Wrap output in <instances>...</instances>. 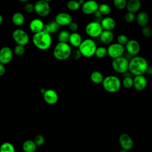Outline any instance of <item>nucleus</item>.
Instances as JSON below:
<instances>
[{
    "mask_svg": "<svg viewBox=\"0 0 152 152\" xmlns=\"http://www.w3.org/2000/svg\"><path fill=\"white\" fill-rule=\"evenodd\" d=\"M148 67V62L144 58L135 56L129 61L128 71L134 75H144Z\"/></svg>",
    "mask_w": 152,
    "mask_h": 152,
    "instance_id": "nucleus-1",
    "label": "nucleus"
},
{
    "mask_svg": "<svg viewBox=\"0 0 152 152\" xmlns=\"http://www.w3.org/2000/svg\"><path fill=\"white\" fill-rule=\"evenodd\" d=\"M32 42L37 49L40 50H46L52 45V38L50 33L42 30L33 34Z\"/></svg>",
    "mask_w": 152,
    "mask_h": 152,
    "instance_id": "nucleus-2",
    "label": "nucleus"
},
{
    "mask_svg": "<svg viewBox=\"0 0 152 152\" xmlns=\"http://www.w3.org/2000/svg\"><path fill=\"white\" fill-rule=\"evenodd\" d=\"M71 51V47L69 43L67 42H58L53 49V55L56 59L64 61L70 57Z\"/></svg>",
    "mask_w": 152,
    "mask_h": 152,
    "instance_id": "nucleus-3",
    "label": "nucleus"
},
{
    "mask_svg": "<svg viewBox=\"0 0 152 152\" xmlns=\"http://www.w3.org/2000/svg\"><path fill=\"white\" fill-rule=\"evenodd\" d=\"M102 84L106 91L112 93L118 91L122 86L121 80L115 75H108L104 77Z\"/></svg>",
    "mask_w": 152,
    "mask_h": 152,
    "instance_id": "nucleus-4",
    "label": "nucleus"
},
{
    "mask_svg": "<svg viewBox=\"0 0 152 152\" xmlns=\"http://www.w3.org/2000/svg\"><path fill=\"white\" fill-rule=\"evenodd\" d=\"M96 48L97 45L96 42L91 38L83 40L78 46V49L82 56L88 58L94 55Z\"/></svg>",
    "mask_w": 152,
    "mask_h": 152,
    "instance_id": "nucleus-5",
    "label": "nucleus"
},
{
    "mask_svg": "<svg viewBox=\"0 0 152 152\" xmlns=\"http://www.w3.org/2000/svg\"><path fill=\"white\" fill-rule=\"evenodd\" d=\"M112 66L116 72L124 74L128 71L129 61L122 56L113 59L112 61Z\"/></svg>",
    "mask_w": 152,
    "mask_h": 152,
    "instance_id": "nucleus-6",
    "label": "nucleus"
},
{
    "mask_svg": "<svg viewBox=\"0 0 152 152\" xmlns=\"http://www.w3.org/2000/svg\"><path fill=\"white\" fill-rule=\"evenodd\" d=\"M103 30V29L101 24L95 21L88 23L85 28L86 33L91 38L99 37Z\"/></svg>",
    "mask_w": 152,
    "mask_h": 152,
    "instance_id": "nucleus-7",
    "label": "nucleus"
},
{
    "mask_svg": "<svg viewBox=\"0 0 152 152\" xmlns=\"http://www.w3.org/2000/svg\"><path fill=\"white\" fill-rule=\"evenodd\" d=\"M34 12L40 17H47L50 12V6L48 2L44 0H38L34 4Z\"/></svg>",
    "mask_w": 152,
    "mask_h": 152,
    "instance_id": "nucleus-8",
    "label": "nucleus"
},
{
    "mask_svg": "<svg viewBox=\"0 0 152 152\" xmlns=\"http://www.w3.org/2000/svg\"><path fill=\"white\" fill-rule=\"evenodd\" d=\"M12 37L17 45L24 46L28 44L30 40L28 33L21 28L14 30L12 33Z\"/></svg>",
    "mask_w": 152,
    "mask_h": 152,
    "instance_id": "nucleus-9",
    "label": "nucleus"
},
{
    "mask_svg": "<svg viewBox=\"0 0 152 152\" xmlns=\"http://www.w3.org/2000/svg\"><path fill=\"white\" fill-rule=\"evenodd\" d=\"M125 50L124 46L118 43H110L107 48V55L112 59L122 56L125 52Z\"/></svg>",
    "mask_w": 152,
    "mask_h": 152,
    "instance_id": "nucleus-10",
    "label": "nucleus"
},
{
    "mask_svg": "<svg viewBox=\"0 0 152 152\" xmlns=\"http://www.w3.org/2000/svg\"><path fill=\"white\" fill-rule=\"evenodd\" d=\"M119 142L122 149L129 151L134 147V141L129 135L126 133L121 134L119 137Z\"/></svg>",
    "mask_w": 152,
    "mask_h": 152,
    "instance_id": "nucleus-11",
    "label": "nucleus"
},
{
    "mask_svg": "<svg viewBox=\"0 0 152 152\" xmlns=\"http://www.w3.org/2000/svg\"><path fill=\"white\" fill-rule=\"evenodd\" d=\"M13 56V52L9 46H3L0 49V63L5 65L9 64Z\"/></svg>",
    "mask_w": 152,
    "mask_h": 152,
    "instance_id": "nucleus-12",
    "label": "nucleus"
},
{
    "mask_svg": "<svg viewBox=\"0 0 152 152\" xmlns=\"http://www.w3.org/2000/svg\"><path fill=\"white\" fill-rule=\"evenodd\" d=\"M99 4L95 0H88L81 5L82 12L86 15L94 14L98 10Z\"/></svg>",
    "mask_w": 152,
    "mask_h": 152,
    "instance_id": "nucleus-13",
    "label": "nucleus"
},
{
    "mask_svg": "<svg viewBox=\"0 0 152 152\" xmlns=\"http://www.w3.org/2000/svg\"><path fill=\"white\" fill-rule=\"evenodd\" d=\"M125 46V49H126V52L132 56H136L140 51V45L136 40H128V42Z\"/></svg>",
    "mask_w": 152,
    "mask_h": 152,
    "instance_id": "nucleus-14",
    "label": "nucleus"
},
{
    "mask_svg": "<svg viewBox=\"0 0 152 152\" xmlns=\"http://www.w3.org/2000/svg\"><path fill=\"white\" fill-rule=\"evenodd\" d=\"M55 21L60 26H68V25L72 21V17L69 13L62 12L56 15Z\"/></svg>",
    "mask_w": 152,
    "mask_h": 152,
    "instance_id": "nucleus-15",
    "label": "nucleus"
},
{
    "mask_svg": "<svg viewBox=\"0 0 152 152\" xmlns=\"http://www.w3.org/2000/svg\"><path fill=\"white\" fill-rule=\"evenodd\" d=\"M147 86V80L144 75H135L133 78V87L137 91L144 90Z\"/></svg>",
    "mask_w": 152,
    "mask_h": 152,
    "instance_id": "nucleus-16",
    "label": "nucleus"
},
{
    "mask_svg": "<svg viewBox=\"0 0 152 152\" xmlns=\"http://www.w3.org/2000/svg\"><path fill=\"white\" fill-rule=\"evenodd\" d=\"M43 94V99L45 102L49 104L53 105L56 104L58 101V93L52 89L46 90Z\"/></svg>",
    "mask_w": 152,
    "mask_h": 152,
    "instance_id": "nucleus-17",
    "label": "nucleus"
},
{
    "mask_svg": "<svg viewBox=\"0 0 152 152\" xmlns=\"http://www.w3.org/2000/svg\"><path fill=\"white\" fill-rule=\"evenodd\" d=\"M44 25L45 24L42 20L39 18H34L30 22L29 28L30 31L34 34L42 31Z\"/></svg>",
    "mask_w": 152,
    "mask_h": 152,
    "instance_id": "nucleus-18",
    "label": "nucleus"
},
{
    "mask_svg": "<svg viewBox=\"0 0 152 152\" xmlns=\"http://www.w3.org/2000/svg\"><path fill=\"white\" fill-rule=\"evenodd\" d=\"M103 30L112 31L116 26V21L115 19L111 17L107 16L103 18L100 23Z\"/></svg>",
    "mask_w": 152,
    "mask_h": 152,
    "instance_id": "nucleus-19",
    "label": "nucleus"
},
{
    "mask_svg": "<svg viewBox=\"0 0 152 152\" xmlns=\"http://www.w3.org/2000/svg\"><path fill=\"white\" fill-rule=\"evenodd\" d=\"M141 7L140 0H128L127 1L126 8L127 11L135 13L138 12Z\"/></svg>",
    "mask_w": 152,
    "mask_h": 152,
    "instance_id": "nucleus-20",
    "label": "nucleus"
},
{
    "mask_svg": "<svg viewBox=\"0 0 152 152\" xmlns=\"http://www.w3.org/2000/svg\"><path fill=\"white\" fill-rule=\"evenodd\" d=\"M100 41L106 45L110 44L113 39H114V34L113 32L110 30H103L99 36Z\"/></svg>",
    "mask_w": 152,
    "mask_h": 152,
    "instance_id": "nucleus-21",
    "label": "nucleus"
},
{
    "mask_svg": "<svg viewBox=\"0 0 152 152\" xmlns=\"http://www.w3.org/2000/svg\"><path fill=\"white\" fill-rule=\"evenodd\" d=\"M82 41V37L78 32H72L70 33L68 40L70 45L75 48H78Z\"/></svg>",
    "mask_w": 152,
    "mask_h": 152,
    "instance_id": "nucleus-22",
    "label": "nucleus"
},
{
    "mask_svg": "<svg viewBox=\"0 0 152 152\" xmlns=\"http://www.w3.org/2000/svg\"><path fill=\"white\" fill-rule=\"evenodd\" d=\"M135 20L138 25L142 27L147 25L149 20V17L147 12L144 11H141L138 12L135 17Z\"/></svg>",
    "mask_w": 152,
    "mask_h": 152,
    "instance_id": "nucleus-23",
    "label": "nucleus"
},
{
    "mask_svg": "<svg viewBox=\"0 0 152 152\" xmlns=\"http://www.w3.org/2000/svg\"><path fill=\"white\" fill-rule=\"evenodd\" d=\"M59 28L60 26L54 20L45 24L43 30L52 34L57 33L59 30Z\"/></svg>",
    "mask_w": 152,
    "mask_h": 152,
    "instance_id": "nucleus-24",
    "label": "nucleus"
},
{
    "mask_svg": "<svg viewBox=\"0 0 152 152\" xmlns=\"http://www.w3.org/2000/svg\"><path fill=\"white\" fill-rule=\"evenodd\" d=\"M11 20L14 25L20 27L24 24L25 22L24 15L20 12H16L13 14Z\"/></svg>",
    "mask_w": 152,
    "mask_h": 152,
    "instance_id": "nucleus-25",
    "label": "nucleus"
},
{
    "mask_svg": "<svg viewBox=\"0 0 152 152\" xmlns=\"http://www.w3.org/2000/svg\"><path fill=\"white\" fill-rule=\"evenodd\" d=\"M22 148L24 152H34L36 150L37 145L34 143V141L28 140L23 142Z\"/></svg>",
    "mask_w": 152,
    "mask_h": 152,
    "instance_id": "nucleus-26",
    "label": "nucleus"
},
{
    "mask_svg": "<svg viewBox=\"0 0 152 152\" xmlns=\"http://www.w3.org/2000/svg\"><path fill=\"white\" fill-rule=\"evenodd\" d=\"M90 78L91 81L96 84H102V81L104 79V77L102 72L99 71H93L90 76Z\"/></svg>",
    "mask_w": 152,
    "mask_h": 152,
    "instance_id": "nucleus-27",
    "label": "nucleus"
},
{
    "mask_svg": "<svg viewBox=\"0 0 152 152\" xmlns=\"http://www.w3.org/2000/svg\"><path fill=\"white\" fill-rule=\"evenodd\" d=\"M98 10L100 11L102 15H108L110 14L112 11L110 6L106 3H103L99 5Z\"/></svg>",
    "mask_w": 152,
    "mask_h": 152,
    "instance_id": "nucleus-28",
    "label": "nucleus"
},
{
    "mask_svg": "<svg viewBox=\"0 0 152 152\" xmlns=\"http://www.w3.org/2000/svg\"><path fill=\"white\" fill-rule=\"evenodd\" d=\"M0 152H15V150L11 142H5L0 146Z\"/></svg>",
    "mask_w": 152,
    "mask_h": 152,
    "instance_id": "nucleus-29",
    "label": "nucleus"
},
{
    "mask_svg": "<svg viewBox=\"0 0 152 152\" xmlns=\"http://www.w3.org/2000/svg\"><path fill=\"white\" fill-rule=\"evenodd\" d=\"M70 33L67 30L61 31L58 35V40L59 42H68Z\"/></svg>",
    "mask_w": 152,
    "mask_h": 152,
    "instance_id": "nucleus-30",
    "label": "nucleus"
},
{
    "mask_svg": "<svg viewBox=\"0 0 152 152\" xmlns=\"http://www.w3.org/2000/svg\"><path fill=\"white\" fill-rule=\"evenodd\" d=\"M107 55V48H105L104 46L97 47L96 50L95 51L94 55L97 58H100V59L103 58Z\"/></svg>",
    "mask_w": 152,
    "mask_h": 152,
    "instance_id": "nucleus-31",
    "label": "nucleus"
},
{
    "mask_svg": "<svg viewBox=\"0 0 152 152\" xmlns=\"http://www.w3.org/2000/svg\"><path fill=\"white\" fill-rule=\"evenodd\" d=\"M66 7L69 10L75 11L80 9L81 5L79 4L78 1L69 0L66 3Z\"/></svg>",
    "mask_w": 152,
    "mask_h": 152,
    "instance_id": "nucleus-32",
    "label": "nucleus"
},
{
    "mask_svg": "<svg viewBox=\"0 0 152 152\" xmlns=\"http://www.w3.org/2000/svg\"><path fill=\"white\" fill-rule=\"evenodd\" d=\"M123 87L126 89L133 87V78L131 77H125L121 82Z\"/></svg>",
    "mask_w": 152,
    "mask_h": 152,
    "instance_id": "nucleus-33",
    "label": "nucleus"
},
{
    "mask_svg": "<svg viewBox=\"0 0 152 152\" xmlns=\"http://www.w3.org/2000/svg\"><path fill=\"white\" fill-rule=\"evenodd\" d=\"M127 1V0H113V3L116 9L122 10L126 8Z\"/></svg>",
    "mask_w": 152,
    "mask_h": 152,
    "instance_id": "nucleus-34",
    "label": "nucleus"
},
{
    "mask_svg": "<svg viewBox=\"0 0 152 152\" xmlns=\"http://www.w3.org/2000/svg\"><path fill=\"white\" fill-rule=\"evenodd\" d=\"M13 52L15 53V55L18 56H21L23 55L25 52L24 46L20 45H17L14 48Z\"/></svg>",
    "mask_w": 152,
    "mask_h": 152,
    "instance_id": "nucleus-35",
    "label": "nucleus"
},
{
    "mask_svg": "<svg viewBox=\"0 0 152 152\" xmlns=\"http://www.w3.org/2000/svg\"><path fill=\"white\" fill-rule=\"evenodd\" d=\"M33 141L36 144V145H37V147H40L45 142V138L42 135L38 134L35 136Z\"/></svg>",
    "mask_w": 152,
    "mask_h": 152,
    "instance_id": "nucleus-36",
    "label": "nucleus"
},
{
    "mask_svg": "<svg viewBox=\"0 0 152 152\" xmlns=\"http://www.w3.org/2000/svg\"><path fill=\"white\" fill-rule=\"evenodd\" d=\"M135 17L136 16L135 15V13L127 11V12L125 14L124 19L127 23H132L135 20Z\"/></svg>",
    "mask_w": 152,
    "mask_h": 152,
    "instance_id": "nucleus-37",
    "label": "nucleus"
},
{
    "mask_svg": "<svg viewBox=\"0 0 152 152\" xmlns=\"http://www.w3.org/2000/svg\"><path fill=\"white\" fill-rule=\"evenodd\" d=\"M128 41V37L124 34H121L117 37V43L125 46Z\"/></svg>",
    "mask_w": 152,
    "mask_h": 152,
    "instance_id": "nucleus-38",
    "label": "nucleus"
},
{
    "mask_svg": "<svg viewBox=\"0 0 152 152\" xmlns=\"http://www.w3.org/2000/svg\"><path fill=\"white\" fill-rule=\"evenodd\" d=\"M141 32H142V35L144 37H147V38H148V37H150L152 36V34H151V28L147 26V25L142 27Z\"/></svg>",
    "mask_w": 152,
    "mask_h": 152,
    "instance_id": "nucleus-39",
    "label": "nucleus"
},
{
    "mask_svg": "<svg viewBox=\"0 0 152 152\" xmlns=\"http://www.w3.org/2000/svg\"><path fill=\"white\" fill-rule=\"evenodd\" d=\"M82 56V55L80 52V51L79 50V49H74V50L71 51V56L70 57H71L74 60H78L81 58V57Z\"/></svg>",
    "mask_w": 152,
    "mask_h": 152,
    "instance_id": "nucleus-40",
    "label": "nucleus"
},
{
    "mask_svg": "<svg viewBox=\"0 0 152 152\" xmlns=\"http://www.w3.org/2000/svg\"><path fill=\"white\" fill-rule=\"evenodd\" d=\"M24 10L27 13H31L33 11H34V4L32 3L27 2L26 3L24 6Z\"/></svg>",
    "mask_w": 152,
    "mask_h": 152,
    "instance_id": "nucleus-41",
    "label": "nucleus"
},
{
    "mask_svg": "<svg viewBox=\"0 0 152 152\" xmlns=\"http://www.w3.org/2000/svg\"><path fill=\"white\" fill-rule=\"evenodd\" d=\"M69 29L72 31V32H76L78 29V25L76 22L72 21L69 25H68Z\"/></svg>",
    "mask_w": 152,
    "mask_h": 152,
    "instance_id": "nucleus-42",
    "label": "nucleus"
},
{
    "mask_svg": "<svg viewBox=\"0 0 152 152\" xmlns=\"http://www.w3.org/2000/svg\"><path fill=\"white\" fill-rule=\"evenodd\" d=\"M6 69L4 64L0 63V77L4 75L5 73Z\"/></svg>",
    "mask_w": 152,
    "mask_h": 152,
    "instance_id": "nucleus-43",
    "label": "nucleus"
},
{
    "mask_svg": "<svg viewBox=\"0 0 152 152\" xmlns=\"http://www.w3.org/2000/svg\"><path fill=\"white\" fill-rule=\"evenodd\" d=\"M94 14L95 17H97V18L101 17V15H102V14L100 12V11H99V10L96 11L94 13Z\"/></svg>",
    "mask_w": 152,
    "mask_h": 152,
    "instance_id": "nucleus-44",
    "label": "nucleus"
},
{
    "mask_svg": "<svg viewBox=\"0 0 152 152\" xmlns=\"http://www.w3.org/2000/svg\"><path fill=\"white\" fill-rule=\"evenodd\" d=\"M3 21H4V17L2 15V14H0V25L2 24V23H3Z\"/></svg>",
    "mask_w": 152,
    "mask_h": 152,
    "instance_id": "nucleus-45",
    "label": "nucleus"
},
{
    "mask_svg": "<svg viewBox=\"0 0 152 152\" xmlns=\"http://www.w3.org/2000/svg\"><path fill=\"white\" fill-rule=\"evenodd\" d=\"M78 2L80 5H82L85 2V0H78Z\"/></svg>",
    "mask_w": 152,
    "mask_h": 152,
    "instance_id": "nucleus-46",
    "label": "nucleus"
},
{
    "mask_svg": "<svg viewBox=\"0 0 152 152\" xmlns=\"http://www.w3.org/2000/svg\"><path fill=\"white\" fill-rule=\"evenodd\" d=\"M46 91V89H45V88H42L41 89V90H40V92H41V93H42V94H43L44 93H45V91Z\"/></svg>",
    "mask_w": 152,
    "mask_h": 152,
    "instance_id": "nucleus-47",
    "label": "nucleus"
},
{
    "mask_svg": "<svg viewBox=\"0 0 152 152\" xmlns=\"http://www.w3.org/2000/svg\"><path fill=\"white\" fill-rule=\"evenodd\" d=\"M20 2H28L29 0H18Z\"/></svg>",
    "mask_w": 152,
    "mask_h": 152,
    "instance_id": "nucleus-48",
    "label": "nucleus"
},
{
    "mask_svg": "<svg viewBox=\"0 0 152 152\" xmlns=\"http://www.w3.org/2000/svg\"><path fill=\"white\" fill-rule=\"evenodd\" d=\"M128 151H127V150H124V149H122V150H121L119 152H128Z\"/></svg>",
    "mask_w": 152,
    "mask_h": 152,
    "instance_id": "nucleus-49",
    "label": "nucleus"
},
{
    "mask_svg": "<svg viewBox=\"0 0 152 152\" xmlns=\"http://www.w3.org/2000/svg\"><path fill=\"white\" fill-rule=\"evenodd\" d=\"M44 1H47V2H50V1H52V0H44Z\"/></svg>",
    "mask_w": 152,
    "mask_h": 152,
    "instance_id": "nucleus-50",
    "label": "nucleus"
},
{
    "mask_svg": "<svg viewBox=\"0 0 152 152\" xmlns=\"http://www.w3.org/2000/svg\"><path fill=\"white\" fill-rule=\"evenodd\" d=\"M151 34H152V28H151Z\"/></svg>",
    "mask_w": 152,
    "mask_h": 152,
    "instance_id": "nucleus-51",
    "label": "nucleus"
},
{
    "mask_svg": "<svg viewBox=\"0 0 152 152\" xmlns=\"http://www.w3.org/2000/svg\"><path fill=\"white\" fill-rule=\"evenodd\" d=\"M151 89H152V85H151Z\"/></svg>",
    "mask_w": 152,
    "mask_h": 152,
    "instance_id": "nucleus-52",
    "label": "nucleus"
}]
</instances>
